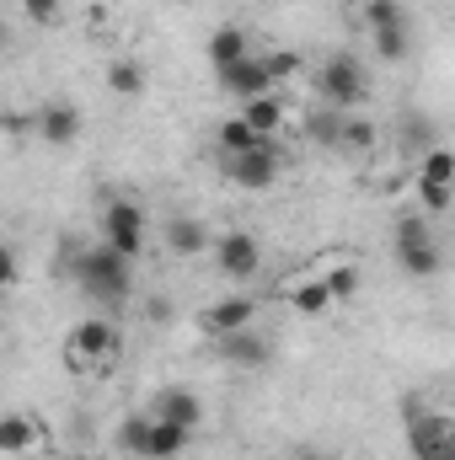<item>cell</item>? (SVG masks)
Listing matches in <instances>:
<instances>
[{"label":"cell","instance_id":"7402d4cb","mask_svg":"<svg viewBox=\"0 0 455 460\" xmlns=\"http://www.w3.org/2000/svg\"><path fill=\"white\" fill-rule=\"evenodd\" d=\"M32 445H38V423L27 412H5L0 418V450L5 456H27Z\"/></svg>","mask_w":455,"mask_h":460},{"label":"cell","instance_id":"52a82bcc","mask_svg":"<svg viewBox=\"0 0 455 460\" xmlns=\"http://www.w3.org/2000/svg\"><path fill=\"white\" fill-rule=\"evenodd\" d=\"M81 128H86V118L76 102H65V97H49L38 113H32V134H38V145H49V150H70L76 139H81Z\"/></svg>","mask_w":455,"mask_h":460},{"label":"cell","instance_id":"3957f363","mask_svg":"<svg viewBox=\"0 0 455 460\" xmlns=\"http://www.w3.org/2000/svg\"><path fill=\"white\" fill-rule=\"evenodd\" d=\"M397 268H402L407 279H434V273L445 268L440 235H434V226H429L424 215H407V220L397 226Z\"/></svg>","mask_w":455,"mask_h":460},{"label":"cell","instance_id":"f546056e","mask_svg":"<svg viewBox=\"0 0 455 460\" xmlns=\"http://www.w3.org/2000/svg\"><path fill=\"white\" fill-rule=\"evenodd\" d=\"M22 16L38 22V27H54L59 22V0H22Z\"/></svg>","mask_w":455,"mask_h":460},{"label":"cell","instance_id":"f1b7e54d","mask_svg":"<svg viewBox=\"0 0 455 460\" xmlns=\"http://www.w3.org/2000/svg\"><path fill=\"white\" fill-rule=\"evenodd\" d=\"M322 279H327L333 300H353V295H359V268H353V262H343V268H333V273H322Z\"/></svg>","mask_w":455,"mask_h":460},{"label":"cell","instance_id":"5bb4252c","mask_svg":"<svg viewBox=\"0 0 455 460\" xmlns=\"http://www.w3.org/2000/svg\"><path fill=\"white\" fill-rule=\"evenodd\" d=\"M150 412L166 418V423H183V429H199V423H204V402H199V391H188V385H166V391H156Z\"/></svg>","mask_w":455,"mask_h":460},{"label":"cell","instance_id":"30bf717a","mask_svg":"<svg viewBox=\"0 0 455 460\" xmlns=\"http://www.w3.org/2000/svg\"><path fill=\"white\" fill-rule=\"evenodd\" d=\"M215 358H220L226 369H263V364L273 358V338H268L263 327H241V332H230V338H215Z\"/></svg>","mask_w":455,"mask_h":460},{"label":"cell","instance_id":"6da1fadb","mask_svg":"<svg viewBox=\"0 0 455 460\" xmlns=\"http://www.w3.org/2000/svg\"><path fill=\"white\" fill-rule=\"evenodd\" d=\"M65 268L76 279V289L103 305V311H123L134 300V257H123L108 241H92V246H65Z\"/></svg>","mask_w":455,"mask_h":460},{"label":"cell","instance_id":"603a6c76","mask_svg":"<svg viewBox=\"0 0 455 460\" xmlns=\"http://www.w3.org/2000/svg\"><path fill=\"white\" fill-rule=\"evenodd\" d=\"M370 43H375V59L402 65V59H407V49H413V32H407V22H397V27H375V32H370Z\"/></svg>","mask_w":455,"mask_h":460},{"label":"cell","instance_id":"ffe728a7","mask_svg":"<svg viewBox=\"0 0 455 460\" xmlns=\"http://www.w3.org/2000/svg\"><path fill=\"white\" fill-rule=\"evenodd\" d=\"M380 150V123L364 113H348V123H343V155H375Z\"/></svg>","mask_w":455,"mask_h":460},{"label":"cell","instance_id":"4316f807","mask_svg":"<svg viewBox=\"0 0 455 460\" xmlns=\"http://www.w3.org/2000/svg\"><path fill=\"white\" fill-rule=\"evenodd\" d=\"M263 65H268V75H273L279 86L300 75V54H295V49H273V54H263Z\"/></svg>","mask_w":455,"mask_h":460},{"label":"cell","instance_id":"277c9868","mask_svg":"<svg viewBox=\"0 0 455 460\" xmlns=\"http://www.w3.org/2000/svg\"><path fill=\"white\" fill-rule=\"evenodd\" d=\"M215 166H220V177H230L236 188L268 193V188L279 182V172H284V145H279V139H263L257 150H246V155H220Z\"/></svg>","mask_w":455,"mask_h":460},{"label":"cell","instance_id":"44dd1931","mask_svg":"<svg viewBox=\"0 0 455 460\" xmlns=\"http://www.w3.org/2000/svg\"><path fill=\"white\" fill-rule=\"evenodd\" d=\"M290 305L300 311V316H327L338 300H333V289H327V279H300L295 289H290Z\"/></svg>","mask_w":455,"mask_h":460},{"label":"cell","instance_id":"9a60e30c","mask_svg":"<svg viewBox=\"0 0 455 460\" xmlns=\"http://www.w3.org/2000/svg\"><path fill=\"white\" fill-rule=\"evenodd\" d=\"M166 252H177V257L215 252V230L204 226L199 215H172V220H166Z\"/></svg>","mask_w":455,"mask_h":460},{"label":"cell","instance_id":"d6a6232c","mask_svg":"<svg viewBox=\"0 0 455 460\" xmlns=\"http://www.w3.org/2000/svg\"><path fill=\"white\" fill-rule=\"evenodd\" d=\"M295 460H327V456H317V450H300V456H295Z\"/></svg>","mask_w":455,"mask_h":460},{"label":"cell","instance_id":"ba28073f","mask_svg":"<svg viewBox=\"0 0 455 460\" xmlns=\"http://www.w3.org/2000/svg\"><path fill=\"white\" fill-rule=\"evenodd\" d=\"M65 353H70L76 369H81V364H108V358L118 353V327L108 322V316H86V322H76Z\"/></svg>","mask_w":455,"mask_h":460},{"label":"cell","instance_id":"83f0119b","mask_svg":"<svg viewBox=\"0 0 455 460\" xmlns=\"http://www.w3.org/2000/svg\"><path fill=\"white\" fill-rule=\"evenodd\" d=\"M364 22H370V32H375V27H397V22H407V11H402L397 0H364Z\"/></svg>","mask_w":455,"mask_h":460},{"label":"cell","instance_id":"4dcf8cb0","mask_svg":"<svg viewBox=\"0 0 455 460\" xmlns=\"http://www.w3.org/2000/svg\"><path fill=\"white\" fill-rule=\"evenodd\" d=\"M418 199H424V215H440V209H451L455 188H418Z\"/></svg>","mask_w":455,"mask_h":460},{"label":"cell","instance_id":"9c48e42d","mask_svg":"<svg viewBox=\"0 0 455 460\" xmlns=\"http://www.w3.org/2000/svg\"><path fill=\"white\" fill-rule=\"evenodd\" d=\"M215 86L226 92L230 102H257V97H273V92H279V81L268 75L263 54H252V59H241V65H230V70H215Z\"/></svg>","mask_w":455,"mask_h":460},{"label":"cell","instance_id":"cb8c5ba5","mask_svg":"<svg viewBox=\"0 0 455 460\" xmlns=\"http://www.w3.org/2000/svg\"><path fill=\"white\" fill-rule=\"evenodd\" d=\"M108 92L113 97H129V102L145 97V65L139 59H113L108 65Z\"/></svg>","mask_w":455,"mask_h":460},{"label":"cell","instance_id":"836d02e7","mask_svg":"<svg viewBox=\"0 0 455 460\" xmlns=\"http://www.w3.org/2000/svg\"><path fill=\"white\" fill-rule=\"evenodd\" d=\"M70 460H103V456H70Z\"/></svg>","mask_w":455,"mask_h":460},{"label":"cell","instance_id":"4fadbf2b","mask_svg":"<svg viewBox=\"0 0 455 460\" xmlns=\"http://www.w3.org/2000/svg\"><path fill=\"white\" fill-rule=\"evenodd\" d=\"M397 150L413 155V161H424L429 150H440V123L429 113H418V108H407V113L397 118Z\"/></svg>","mask_w":455,"mask_h":460},{"label":"cell","instance_id":"2e32d148","mask_svg":"<svg viewBox=\"0 0 455 460\" xmlns=\"http://www.w3.org/2000/svg\"><path fill=\"white\" fill-rule=\"evenodd\" d=\"M188 439H193V429L166 423V418H156V412H150V439H145V456H139V460H177L183 450H188Z\"/></svg>","mask_w":455,"mask_h":460},{"label":"cell","instance_id":"8992f818","mask_svg":"<svg viewBox=\"0 0 455 460\" xmlns=\"http://www.w3.org/2000/svg\"><path fill=\"white\" fill-rule=\"evenodd\" d=\"M97 230H103V241L118 246L123 257H139V252H145V230H150V220H145V209H139L134 199H108Z\"/></svg>","mask_w":455,"mask_h":460},{"label":"cell","instance_id":"e0dca14e","mask_svg":"<svg viewBox=\"0 0 455 460\" xmlns=\"http://www.w3.org/2000/svg\"><path fill=\"white\" fill-rule=\"evenodd\" d=\"M204 54H210V65H215V70H230V65L252 59L257 49H252V38H246L241 27H215V32H210V43H204Z\"/></svg>","mask_w":455,"mask_h":460},{"label":"cell","instance_id":"8fae6325","mask_svg":"<svg viewBox=\"0 0 455 460\" xmlns=\"http://www.w3.org/2000/svg\"><path fill=\"white\" fill-rule=\"evenodd\" d=\"M241 327H257V300L252 295H230V300H215L199 311V332L204 338H230Z\"/></svg>","mask_w":455,"mask_h":460},{"label":"cell","instance_id":"d6986e66","mask_svg":"<svg viewBox=\"0 0 455 460\" xmlns=\"http://www.w3.org/2000/svg\"><path fill=\"white\" fill-rule=\"evenodd\" d=\"M257 145H263V134H257L241 113L226 118V123L215 128V161H220V155H246V150H257Z\"/></svg>","mask_w":455,"mask_h":460},{"label":"cell","instance_id":"7c38bea8","mask_svg":"<svg viewBox=\"0 0 455 460\" xmlns=\"http://www.w3.org/2000/svg\"><path fill=\"white\" fill-rule=\"evenodd\" d=\"M343 123H348L343 108H333V102H311V108L300 113V139L317 145V150H343Z\"/></svg>","mask_w":455,"mask_h":460},{"label":"cell","instance_id":"7a4b0ae2","mask_svg":"<svg viewBox=\"0 0 455 460\" xmlns=\"http://www.w3.org/2000/svg\"><path fill=\"white\" fill-rule=\"evenodd\" d=\"M364 97H370V75H364V65L353 54H327L317 65V102H333L343 113H359Z\"/></svg>","mask_w":455,"mask_h":460},{"label":"cell","instance_id":"ac0fdd59","mask_svg":"<svg viewBox=\"0 0 455 460\" xmlns=\"http://www.w3.org/2000/svg\"><path fill=\"white\" fill-rule=\"evenodd\" d=\"M241 118H246L263 139H279V134H284V123H290V102H284V92H273V97L241 102Z\"/></svg>","mask_w":455,"mask_h":460},{"label":"cell","instance_id":"d4e9b609","mask_svg":"<svg viewBox=\"0 0 455 460\" xmlns=\"http://www.w3.org/2000/svg\"><path fill=\"white\" fill-rule=\"evenodd\" d=\"M418 188H455V150H429L418 161Z\"/></svg>","mask_w":455,"mask_h":460},{"label":"cell","instance_id":"484cf974","mask_svg":"<svg viewBox=\"0 0 455 460\" xmlns=\"http://www.w3.org/2000/svg\"><path fill=\"white\" fill-rule=\"evenodd\" d=\"M145 439H150V412H139V418H123V423H118V450L145 456Z\"/></svg>","mask_w":455,"mask_h":460},{"label":"cell","instance_id":"5b68a950","mask_svg":"<svg viewBox=\"0 0 455 460\" xmlns=\"http://www.w3.org/2000/svg\"><path fill=\"white\" fill-rule=\"evenodd\" d=\"M215 273L230 284H246L263 273V241L252 230H220L215 235Z\"/></svg>","mask_w":455,"mask_h":460},{"label":"cell","instance_id":"1f68e13d","mask_svg":"<svg viewBox=\"0 0 455 460\" xmlns=\"http://www.w3.org/2000/svg\"><path fill=\"white\" fill-rule=\"evenodd\" d=\"M172 316H177V311H172V300H166V295H150V300H145V322H156V327H166Z\"/></svg>","mask_w":455,"mask_h":460}]
</instances>
